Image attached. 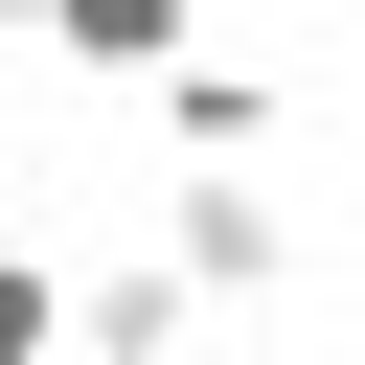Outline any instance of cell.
I'll return each instance as SVG.
<instances>
[{
  "label": "cell",
  "instance_id": "7",
  "mask_svg": "<svg viewBox=\"0 0 365 365\" xmlns=\"http://www.w3.org/2000/svg\"><path fill=\"white\" fill-rule=\"evenodd\" d=\"M0 23H46V0H0Z\"/></svg>",
  "mask_w": 365,
  "mask_h": 365
},
{
  "label": "cell",
  "instance_id": "1",
  "mask_svg": "<svg viewBox=\"0 0 365 365\" xmlns=\"http://www.w3.org/2000/svg\"><path fill=\"white\" fill-rule=\"evenodd\" d=\"M160 274H182V297H274V274H297V182H274V160L160 182Z\"/></svg>",
  "mask_w": 365,
  "mask_h": 365
},
{
  "label": "cell",
  "instance_id": "2",
  "mask_svg": "<svg viewBox=\"0 0 365 365\" xmlns=\"http://www.w3.org/2000/svg\"><path fill=\"white\" fill-rule=\"evenodd\" d=\"M160 137H182V160H274V137H297V91H274L251 46H182V68H160Z\"/></svg>",
  "mask_w": 365,
  "mask_h": 365
},
{
  "label": "cell",
  "instance_id": "5",
  "mask_svg": "<svg viewBox=\"0 0 365 365\" xmlns=\"http://www.w3.org/2000/svg\"><path fill=\"white\" fill-rule=\"evenodd\" d=\"M0 365H68V274L46 251H0Z\"/></svg>",
  "mask_w": 365,
  "mask_h": 365
},
{
  "label": "cell",
  "instance_id": "3",
  "mask_svg": "<svg viewBox=\"0 0 365 365\" xmlns=\"http://www.w3.org/2000/svg\"><path fill=\"white\" fill-rule=\"evenodd\" d=\"M46 46H68L91 91H160V68L205 46V0H46Z\"/></svg>",
  "mask_w": 365,
  "mask_h": 365
},
{
  "label": "cell",
  "instance_id": "6",
  "mask_svg": "<svg viewBox=\"0 0 365 365\" xmlns=\"http://www.w3.org/2000/svg\"><path fill=\"white\" fill-rule=\"evenodd\" d=\"M342 46H365V0H342Z\"/></svg>",
  "mask_w": 365,
  "mask_h": 365
},
{
  "label": "cell",
  "instance_id": "4",
  "mask_svg": "<svg viewBox=\"0 0 365 365\" xmlns=\"http://www.w3.org/2000/svg\"><path fill=\"white\" fill-rule=\"evenodd\" d=\"M68 365H182V274H160V251L91 274V297H68Z\"/></svg>",
  "mask_w": 365,
  "mask_h": 365
}]
</instances>
